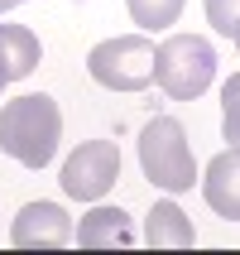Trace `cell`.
<instances>
[{
	"label": "cell",
	"instance_id": "cell-8",
	"mask_svg": "<svg viewBox=\"0 0 240 255\" xmlns=\"http://www.w3.org/2000/svg\"><path fill=\"white\" fill-rule=\"evenodd\" d=\"M77 246L86 251H106V246H135V231H130V217L120 207H96V212L82 217V227H77Z\"/></svg>",
	"mask_w": 240,
	"mask_h": 255
},
{
	"label": "cell",
	"instance_id": "cell-13",
	"mask_svg": "<svg viewBox=\"0 0 240 255\" xmlns=\"http://www.w3.org/2000/svg\"><path fill=\"white\" fill-rule=\"evenodd\" d=\"M207 19H212L216 34L240 39V0H207Z\"/></svg>",
	"mask_w": 240,
	"mask_h": 255
},
{
	"label": "cell",
	"instance_id": "cell-11",
	"mask_svg": "<svg viewBox=\"0 0 240 255\" xmlns=\"http://www.w3.org/2000/svg\"><path fill=\"white\" fill-rule=\"evenodd\" d=\"M125 5H130V19L140 29H168L183 14V0H125Z\"/></svg>",
	"mask_w": 240,
	"mask_h": 255
},
{
	"label": "cell",
	"instance_id": "cell-6",
	"mask_svg": "<svg viewBox=\"0 0 240 255\" xmlns=\"http://www.w3.org/2000/svg\"><path fill=\"white\" fill-rule=\"evenodd\" d=\"M10 241L19 251H58V246L72 241V217L58 202H29L24 212L14 217Z\"/></svg>",
	"mask_w": 240,
	"mask_h": 255
},
{
	"label": "cell",
	"instance_id": "cell-4",
	"mask_svg": "<svg viewBox=\"0 0 240 255\" xmlns=\"http://www.w3.org/2000/svg\"><path fill=\"white\" fill-rule=\"evenodd\" d=\"M154 53L159 48L144 34H120V39H106L86 53V72L111 92H140L154 82Z\"/></svg>",
	"mask_w": 240,
	"mask_h": 255
},
{
	"label": "cell",
	"instance_id": "cell-10",
	"mask_svg": "<svg viewBox=\"0 0 240 255\" xmlns=\"http://www.w3.org/2000/svg\"><path fill=\"white\" fill-rule=\"evenodd\" d=\"M144 241L154 246H192V222H187L173 202H154V212L144 222Z\"/></svg>",
	"mask_w": 240,
	"mask_h": 255
},
{
	"label": "cell",
	"instance_id": "cell-14",
	"mask_svg": "<svg viewBox=\"0 0 240 255\" xmlns=\"http://www.w3.org/2000/svg\"><path fill=\"white\" fill-rule=\"evenodd\" d=\"M14 5H24V0H0V14H5V10H14Z\"/></svg>",
	"mask_w": 240,
	"mask_h": 255
},
{
	"label": "cell",
	"instance_id": "cell-9",
	"mask_svg": "<svg viewBox=\"0 0 240 255\" xmlns=\"http://www.w3.org/2000/svg\"><path fill=\"white\" fill-rule=\"evenodd\" d=\"M0 63L10 72V82L29 77L39 68V34L24 29V24H0Z\"/></svg>",
	"mask_w": 240,
	"mask_h": 255
},
{
	"label": "cell",
	"instance_id": "cell-7",
	"mask_svg": "<svg viewBox=\"0 0 240 255\" xmlns=\"http://www.w3.org/2000/svg\"><path fill=\"white\" fill-rule=\"evenodd\" d=\"M202 193L221 217L240 222V149H221V154L207 164V178H202Z\"/></svg>",
	"mask_w": 240,
	"mask_h": 255
},
{
	"label": "cell",
	"instance_id": "cell-12",
	"mask_svg": "<svg viewBox=\"0 0 240 255\" xmlns=\"http://www.w3.org/2000/svg\"><path fill=\"white\" fill-rule=\"evenodd\" d=\"M221 135L240 149V72L221 87Z\"/></svg>",
	"mask_w": 240,
	"mask_h": 255
},
{
	"label": "cell",
	"instance_id": "cell-16",
	"mask_svg": "<svg viewBox=\"0 0 240 255\" xmlns=\"http://www.w3.org/2000/svg\"><path fill=\"white\" fill-rule=\"evenodd\" d=\"M236 48H240V39H236Z\"/></svg>",
	"mask_w": 240,
	"mask_h": 255
},
{
	"label": "cell",
	"instance_id": "cell-1",
	"mask_svg": "<svg viewBox=\"0 0 240 255\" xmlns=\"http://www.w3.org/2000/svg\"><path fill=\"white\" fill-rule=\"evenodd\" d=\"M58 140H63V111L53 97L29 92L0 106V149L24 169H43L58 154Z\"/></svg>",
	"mask_w": 240,
	"mask_h": 255
},
{
	"label": "cell",
	"instance_id": "cell-5",
	"mask_svg": "<svg viewBox=\"0 0 240 255\" xmlns=\"http://www.w3.org/2000/svg\"><path fill=\"white\" fill-rule=\"evenodd\" d=\"M115 178H120V149H115V140H86L63 164V193L77 198V202L106 198L115 188Z\"/></svg>",
	"mask_w": 240,
	"mask_h": 255
},
{
	"label": "cell",
	"instance_id": "cell-15",
	"mask_svg": "<svg viewBox=\"0 0 240 255\" xmlns=\"http://www.w3.org/2000/svg\"><path fill=\"white\" fill-rule=\"evenodd\" d=\"M5 82H10V72H5V63H0V87H5Z\"/></svg>",
	"mask_w": 240,
	"mask_h": 255
},
{
	"label": "cell",
	"instance_id": "cell-2",
	"mask_svg": "<svg viewBox=\"0 0 240 255\" xmlns=\"http://www.w3.org/2000/svg\"><path fill=\"white\" fill-rule=\"evenodd\" d=\"M140 169L144 178L163 193H187L197 183V159H192V144H187L183 121L173 116H154L140 135Z\"/></svg>",
	"mask_w": 240,
	"mask_h": 255
},
{
	"label": "cell",
	"instance_id": "cell-3",
	"mask_svg": "<svg viewBox=\"0 0 240 255\" xmlns=\"http://www.w3.org/2000/svg\"><path fill=\"white\" fill-rule=\"evenodd\" d=\"M216 77V48L202 34H173L154 53V82L173 101H197Z\"/></svg>",
	"mask_w": 240,
	"mask_h": 255
}]
</instances>
